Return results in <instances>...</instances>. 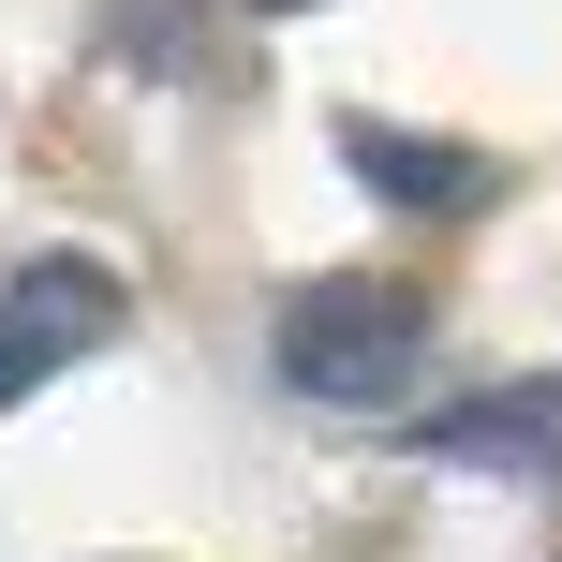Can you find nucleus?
<instances>
[{"instance_id": "1", "label": "nucleus", "mask_w": 562, "mask_h": 562, "mask_svg": "<svg viewBox=\"0 0 562 562\" xmlns=\"http://www.w3.org/2000/svg\"><path fill=\"white\" fill-rule=\"evenodd\" d=\"M415 356H429V296H415V281L340 267V281H296V296H281V385H296V400L370 415V400L415 385Z\"/></svg>"}, {"instance_id": "2", "label": "nucleus", "mask_w": 562, "mask_h": 562, "mask_svg": "<svg viewBox=\"0 0 562 562\" xmlns=\"http://www.w3.org/2000/svg\"><path fill=\"white\" fill-rule=\"evenodd\" d=\"M104 340H119V267H89V252L15 267L0 281V415H15L30 385H59L75 356H104Z\"/></svg>"}, {"instance_id": "3", "label": "nucleus", "mask_w": 562, "mask_h": 562, "mask_svg": "<svg viewBox=\"0 0 562 562\" xmlns=\"http://www.w3.org/2000/svg\"><path fill=\"white\" fill-rule=\"evenodd\" d=\"M429 459H459V474H562V370L488 385V400H459V415H429Z\"/></svg>"}, {"instance_id": "4", "label": "nucleus", "mask_w": 562, "mask_h": 562, "mask_svg": "<svg viewBox=\"0 0 562 562\" xmlns=\"http://www.w3.org/2000/svg\"><path fill=\"white\" fill-rule=\"evenodd\" d=\"M340 164H356L385 207H488V164H474V148H415V134H385V119H356Z\"/></svg>"}, {"instance_id": "5", "label": "nucleus", "mask_w": 562, "mask_h": 562, "mask_svg": "<svg viewBox=\"0 0 562 562\" xmlns=\"http://www.w3.org/2000/svg\"><path fill=\"white\" fill-rule=\"evenodd\" d=\"M267 15H296V0H267Z\"/></svg>"}]
</instances>
